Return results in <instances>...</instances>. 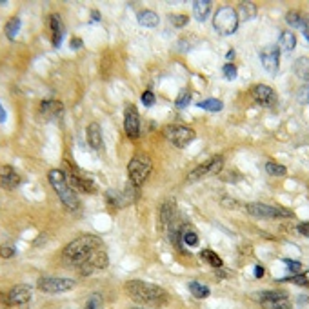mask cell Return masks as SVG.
<instances>
[{
    "label": "cell",
    "instance_id": "44dd1931",
    "mask_svg": "<svg viewBox=\"0 0 309 309\" xmlns=\"http://www.w3.org/2000/svg\"><path fill=\"white\" fill-rule=\"evenodd\" d=\"M211 4H213L211 0H196V2H193V13H195V19L198 22H204L210 17L211 10H213Z\"/></svg>",
    "mask_w": 309,
    "mask_h": 309
},
{
    "label": "cell",
    "instance_id": "6da1fadb",
    "mask_svg": "<svg viewBox=\"0 0 309 309\" xmlns=\"http://www.w3.org/2000/svg\"><path fill=\"white\" fill-rule=\"evenodd\" d=\"M100 249H102V240L98 237H95V235H82V237L75 238L73 242H69L64 247L62 258L69 266L78 267V271L82 275H89V262Z\"/></svg>",
    "mask_w": 309,
    "mask_h": 309
},
{
    "label": "cell",
    "instance_id": "d6986e66",
    "mask_svg": "<svg viewBox=\"0 0 309 309\" xmlns=\"http://www.w3.org/2000/svg\"><path fill=\"white\" fill-rule=\"evenodd\" d=\"M175 215H176V204H175V198H167L160 208V226L164 229L169 228L175 220Z\"/></svg>",
    "mask_w": 309,
    "mask_h": 309
},
{
    "label": "cell",
    "instance_id": "836d02e7",
    "mask_svg": "<svg viewBox=\"0 0 309 309\" xmlns=\"http://www.w3.org/2000/svg\"><path fill=\"white\" fill-rule=\"evenodd\" d=\"M191 102V93L189 91H182L180 95H178V98H176L175 106L178 108V110H184V108H187Z\"/></svg>",
    "mask_w": 309,
    "mask_h": 309
},
{
    "label": "cell",
    "instance_id": "4fadbf2b",
    "mask_svg": "<svg viewBox=\"0 0 309 309\" xmlns=\"http://www.w3.org/2000/svg\"><path fill=\"white\" fill-rule=\"evenodd\" d=\"M124 129L128 137L137 138L140 135V115H138L137 108L133 104L126 106V111H124Z\"/></svg>",
    "mask_w": 309,
    "mask_h": 309
},
{
    "label": "cell",
    "instance_id": "7c38bea8",
    "mask_svg": "<svg viewBox=\"0 0 309 309\" xmlns=\"http://www.w3.org/2000/svg\"><path fill=\"white\" fill-rule=\"evenodd\" d=\"M66 178L67 182L73 185V189L75 191H82V193H87V195H93L96 191V184L91 178L87 176L80 175V173L76 171V169H71V171L66 173Z\"/></svg>",
    "mask_w": 309,
    "mask_h": 309
},
{
    "label": "cell",
    "instance_id": "52a82bcc",
    "mask_svg": "<svg viewBox=\"0 0 309 309\" xmlns=\"http://www.w3.org/2000/svg\"><path fill=\"white\" fill-rule=\"evenodd\" d=\"M246 211L255 219H285V217H293V213L280 205H269L262 204V202H251L246 205Z\"/></svg>",
    "mask_w": 309,
    "mask_h": 309
},
{
    "label": "cell",
    "instance_id": "d590c367",
    "mask_svg": "<svg viewBox=\"0 0 309 309\" xmlns=\"http://www.w3.org/2000/svg\"><path fill=\"white\" fill-rule=\"evenodd\" d=\"M187 22H189L187 15H173L171 17V24L175 28H184V26H187Z\"/></svg>",
    "mask_w": 309,
    "mask_h": 309
},
{
    "label": "cell",
    "instance_id": "7dc6e473",
    "mask_svg": "<svg viewBox=\"0 0 309 309\" xmlns=\"http://www.w3.org/2000/svg\"><path fill=\"white\" fill-rule=\"evenodd\" d=\"M304 280H305V285L309 287V271H305L304 273Z\"/></svg>",
    "mask_w": 309,
    "mask_h": 309
},
{
    "label": "cell",
    "instance_id": "7a4b0ae2",
    "mask_svg": "<svg viewBox=\"0 0 309 309\" xmlns=\"http://www.w3.org/2000/svg\"><path fill=\"white\" fill-rule=\"evenodd\" d=\"M126 293L129 298L135 300L137 304L144 305H155L160 307L167 302V293L162 289L160 285L149 284L146 280H129L126 284Z\"/></svg>",
    "mask_w": 309,
    "mask_h": 309
},
{
    "label": "cell",
    "instance_id": "d6a6232c",
    "mask_svg": "<svg viewBox=\"0 0 309 309\" xmlns=\"http://www.w3.org/2000/svg\"><path fill=\"white\" fill-rule=\"evenodd\" d=\"M86 309H104V300L98 293H93L86 302Z\"/></svg>",
    "mask_w": 309,
    "mask_h": 309
},
{
    "label": "cell",
    "instance_id": "f1b7e54d",
    "mask_svg": "<svg viewBox=\"0 0 309 309\" xmlns=\"http://www.w3.org/2000/svg\"><path fill=\"white\" fill-rule=\"evenodd\" d=\"M240 15H242V20H249L257 15V6L253 2H240Z\"/></svg>",
    "mask_w": 309,
    "mask_h": 309
},
{
    "label": "cell",
    "instance_id": "ab89813d",
    "mask_svg": "<svg viewBox=\"0 0 309 309\" xmlns=\"http://www.w3.org/2000/svg\"><path fill=\"white\" fill-rule=\"evenodd\" d=\"M220 204H222L226 210H237V208H240L237 200H233V198H222L220 200Z\"/></svg>",
    "mask_w": 309,
    "mask_h": 309
},
{
    "label": "cell",
    "instance_id": "7bdbcfd3",
    "mask_svg": "<svg viewBox=\"0 0 309 309\" xmlns=\"http://www.w3.org/2000/svg\"><path fill=\"white\" fill-rule=\"evenodd\" d=\"M82 46H84V42H82L80 38H71V49H80Z\"/></svg>",
    "mask_w": 309,
    "mask_h": 309
},
{
    "label": "cell",
    "instance_id": "ac0fdd59",
    "mask_svg": "<svg viewBox=\"0 0 309 309\" xmlns=\"http://www.w3.org/2000/svg\"><path fill=\"white\" fill-rule=\"evenodd\" d=\"M86 138L91 149H102L104 146V137H102V128L96 122H91L86 129Z\"/></svg>",
    "mask_w": 309,
    "mask_h": 309
},
{
    "label": "cell",
    "instance_id": "83f0119b",
    "mask_svg": "<svg viewBox=\"0 0 309 309\" xmlns=\"http://www.w3.org/2000/svg\"><path fill=\"white\" fill-rule=\"evenodd\" d=\"M200 257H202V260H204V262H208L210 266L222 267V258H220L215 251H211V249H204V251L200 253Z\"/></svg>",
    "mask_w": 309,
    "mask_h": 309
},
{
    "label": "cell",
    "instance_id": "ffe728a7",
    "mask_svg": "<svg viewBox=\"0 0 309 309\" xmlns=\"http://www.w3.org/2000/svg\"><path fill=\"white\" fill-rule=\"evenodd\" d=\"M51 40L55 48H60L62 40H64V26H62L60 15H51Z\"/></svg>",
    "mask_w": 309,
    "mask_h": 309
},
{
    "label": "cell",
    "instance_id": "484cf974",
    "mask_svg": "<svg viewBox=\"0 0 309 309\" xmlns=\"http://www.w3.org/2000/svg\"><path fill=\"white\" fill-rule=\"evenodd\" d=\"M198 108H202V110H205V111L219 113V111H222L224 104H222V100H219V98H208V100L198 102Z\"/></svg>",
    "mask_w": 309,
    "mask_h": 309
},
{
    "label": "cell",
    "instance_id": "3957f363",
    "mask_svg": "<svg viewBox=\"0 0 309 309\" xmlns=\"http://www.w3.org/2000/svg\"><path fill=\"white\" fill-rule=\"evenodd\" d=\"M48 180L51 184V187L55 189L57 196L60 198V202L66 205L69 211H76L80 208V200H78V195L76 191L73 189V185L67 182L66 173L60 171V169H51L48 173Z\"/></svg>",
    "mask_w": 309,
    "mask_h": 309
},
{
    "label": "cell",
    "instance_id": "e0dca14e",
    "mask_svg": "<svg viewBox=\"0 0 309 309\" xmlns=\"http://www.w3.org/2000/svg\"><path fill=\"white\" fill-rule=\"evenodd\" d=\"M20 175L15 171V167L11 166H2L0 167V182L4 185L6 189H15L20 185Z\"/></svg>",
    "mask_w": 309,
    "mask_h": 309
},
{
    "label": "cell",
    "instance_id": "bcb514c9",
    "mask_svg": "<svg viewBox=\"0 0 309 309\" xmlns=\"http://www.w3.org/2000/svg\"><path fill=\"white\" fill-rule=\"evenodd\" d=\"M6 119H8V115H6V110L2 108V104H0V124L6 122Z\"/></svg>",
    "mask_w": 309,
    "mask_h": 309
},
{
    "label": "cell",
    "instance_id": "f35d334b",
    "mask_svg": "<svg viewBox=\"0 0 309 309\" xmlns=\"http://www.w3.org/2000/svg\"><path fill=\"white\" fill-rule=\"evenodd\" d=\"M0 257L2 258L15 257V247L13 246H0Z\"/></svg>",
    "mask_w": 309,
    "mask_h": 309
},
{
    "label": "cell",
    "instance_id": "8d00e7d4",
    "mask_svg": "<svg viewBox=\"0 0 309 309\" xmlns=\"http://www.w3.org/2000/svg\"><path fill=\"white\" fill-rule=\"evenodd\" d=\"M284 264L289 267V271L293 273V275H300V271H302V264H300V262L289 260V258H284Z\"/></svg>",
    "mask_w": 309,
    "mask_h": 309
},
{
    "label": "cell",
    "instance_id": "681fc988",
    "mask_svg": "<svg viewBox=\"0 0 309 309\" xmlns=\"http://www.w3.org/2000/svg\"><path fill=\"white\" fill-rule=\"evenodd\" d=\"M133 309H146V307H133Z\"/></svg>",
    "mask_w": 309,
    "mask_h": 309
},
{
    "label": "cell",
    "instance_id": "74e56055",
    "mask_svg": "<svg viewBox=\"0 0 309 309\" xmlns=\"http://www.w3.org/2000/svg\"><path fill=\"white\" fill-rule=\"evenodd\" d=\"M142 104L146 106V108H151V106H155V93L153 91H144L142 93Z\"/></svg>",
    "mask_w": 309,
    "mask_h": 309
},
{
    "label": "cell",
    "instance_id": "cb8c5ba5",
    "mask_svg": "<svg viewBox=\"0 0 309 309\" xmlns=\"http://www.w3.org/2000/svg\"><path fill=\"white\" fill-rule=\"evenodd\" d=\"M296 48V37L291 31H284L278 38V49L285 53H291Z\"/></svg>",
    "mask_w": 309,
    "mask_h": 309
},
{
    "label": "cell",
    "instance_id": "30bf717a",
    "mask_svg": "<svg viewBox=\"0 0 309 309\" xmlns=\"http://www.w3.org/2000/svg\"><path fill=\"white\" fill-rule=\"evenodd\" d=\"M222 167H224V157H222V155H215V157H211L210 160L202 162L198 167H195V169L189 173L187 180H189V182H196V180H202V178H205V176L219 175V173L222 171Z\"/></svg>",
    "mask_w": 309,
    "mask_h": 309
},
{
    "label": "cell",
    "instance_id": "ba28073f",
    "mask_svg": "<svg viewBox=\"0 0 309 309\" xmlns=\"http://www.w3.org/2000/svg\"><path fill=\"white\" fill-rule=\"evenodd\" d=\"M37 287L42 293L48 295H57V293H66L75 287V280L71 278H64V276H42L38 278Z\"/></svg>",
    "mask_w": 309,
    "mask_h": 309
},
{
    "label": "cell",
    "instance_id": "4316f807",
    "mask_svg": "<svg viewBox=\"0 0 309 309\" xmlns=\"http://www.w3.org/2000/svg\"><path fill=\"white\" fill-rule=\"evenodd\" d=\"M6 37L10 38V40H15L17 38V33L20 31V19L19 17H13V19H10V22L6 24Z\"/></svg>",
    "mask_w": 309,
    "mask_h": 309
},
{
    "label": "cell",
    "instance_id": "4dcf8cb0",
    "mask_svg": "<svg viewBox=\"0 0 309 309\" xmlns=\"http://www.w3.org/2000/svg\"><path fill=\"white\" fill-rule=\"evenodd\" d=\"M285 20L293 28H302V24H304V15L300 13V11H289V13L285 15Z\"/></svg>",
    "mask_w": 309,
    "mask_h": 309
},
{
    "label": "cell",
    "instance_id": "e575fe53",
    "mask_svg": "<svg viewBox=\"0 0 309 309\" xmlns=\"http://www.w3.org/2000/svg\"><path fill=\"white\" fill-rule=\"evenodd\" d=\"M224 75H226V78H228V80H235V78H237V75H238L237 66H235V64H231V62H228V64L224 66Z\"/></svg>",
    "mask_w": 309,
    "mask_h": 309
},
{
    "label": "cell",
    "instance_id": "f546056e",
    "mask_svg": "<svg viewBox=\"0 0 309 309\" xmlns=\"http://www.w3.org/2000/svg\"><path fill=\"white\" fill-rule=\"evenodd\" d=\"M180 238H182V242L187 244L189 247H195L196 244H198V235H196L191 228H185L184 231H182Z\"/></svg>",
    "mask_w": 309,
    "mask_h": 309
},
{
    "label": "cell",
    "instance_id": "60d3db41",
    "mask_svg": "<svg viewBox=\"0 0 309 309\" xmlns=\"http://www.w3.org/2000/svg\"><path fill=\"white\" fill-rule=\"evenodd\" d=\"M298 233L302 235V237L309 238V222H304L298 226Z\"/></svg>",
    "mask_w": 309,
    "mask_h": 309
},
{
    "label": "cell",
    "instance_id": "9a60e30c",
    "mask_svg": "<svg viewBox=\"0 0 309 309\" xmlns=\"http://www.w3.org/2000/svg\"><path fill=\"white\" fill-rule=\"evenodd\" d=\"M251 95H253V98L257 100L260 106H264V108H271V106H275V102H276L275 89L266 86V84H257V86H253Z\"/></svg>",
    "mask_w": 309,
    "mask_h": 309
},
{
    "label": "cell",
    "instance_id": "1f68e13d",
    "mask_svg": "<svg viewBox=\"0 0 309 309\" xmlns=\"http://www.w3.org/2000/svg\"><path fill=\"white\" fill-rule=\"evenodd\" d=\"M266 171L269 173L271 176H284L285 173H287V169H285L282 164H276V162H267L266 164Z\"/></svg>",
    "mask_w": 309,
    "mask_h": 309
},
{
    "label": "cell",
    "instance_id": "5b68a950",
    "mask_svg": "<svg viewBox=\"0 0 309 309\" xmlns=\"http://www.w3.org/2000/svg\"><path fill=\"white\" fill-rule=\"evenodd\" d=\"M238 13L235 8L231 6H222L217 10L213 17V28L219 31L220 35L224 37H229V35H233L235 31L238 29Z\"/></svg>",
    "mask_w": 309,
    "mask_h": 309
},
{
    "label": "cell",
    "instance_id": "8fae6325",
    "mask_svg": "<svg viewBox=\"0 0 309 309\" xmlns=\"http://www.w3.org/2000/svg\"><path fill=\"white\" fill-rule=\"evenodd\" d=\"M258 302L264 309H291V304L287 296L280 291H266L260 293Z\"/></svg>",
    "mask_w": 309,
    "mask_h": 309
},
{
    "label": "cell",
    "instance_id": "ee69618b",
    "mask_svg": "<svg viewBox=\"0 0 309 309\" xmlns=\"http://www.w3.org/2000/svg\"><path fill=\"white\" fill-rule=\"evenodd\" d=\"M300 100H302V102H309V82H307V86L302 89V96H300Z\"/></svg>",
    "mask_w": 309,
    "mask_h": 309
},
{
    "label": "cell",
    "instance_id": "5bb4252c",
    "mask_svg": "<svg viewBox=\"0 0 309 309\" xmlns=\"http://www.w3.org/2000/svg\"><path fill=\"white\" fill-rule=\"evenodd\" d=\"M260 62L262 67L267 73H276L278 64H280V49L278 46H267L260 51Z\"/></svg>",
    "mask_w": 309,
    "mask_h": 309
},
{
    "label": "cell",
    "instance_id": "f6af8a7d",
    "mask_svg": "<svg viewBox=\"0 0 309 309\" xmlns=\"http://www.w3.org/2000/svg\"><path fill=\"white\" fill-rule=\"evenodd\" d=\"M262 275H264V269H262L260 264H257V267H255V276H257V278H260Z\"/></svg>",
    "mask_w": 309,
    "mask_h": 309
},
{
    "label": "cell",
    "instance_id": "277c9868",
    "mask_svg": "<svg viewBox=\"0 0 309 309\" xmlns=\"http://www.w3.org/2000/svg\"><path fill=\"white\" fill-rule=\"evenodd\" d=\"M151 169H153L151 158L146 153H137L128 164L129 182L133 185H137V187H140L146 182V178L151 175Z\"/></svg>",
    "mask_w": 309,
    "mask_h": 309
},
{
    "label": "cell",
    "instance_id": "7402d4cb",
    "mask_svg": "<svg viewBox=\"0 0 309 309\" xmlns=\"http://www.w3.org/2000/svg\"><path fill=\"white\" fill-rule=\"evenodd\" d=\"M293 71H295V75L298 76L300 80L309 82V58L307 57L296 58L295 64H293Z\"/></svg>",
    "mask_w": 309,
    "mask_h": 309
},
{
    "label": "cell",
    "instance_id": "8992f818",
    "mask_svg": "<svg viewBox=\"0 0 309 309\" xmlns=\"http://www.w3.org/2000/svg\"><path fill=\"white\" fill-rule=\"evenodd\" d=\"M33 291L28 284H19L11 287L10 293H2L0 295V309H10V307H22L28 305L31 300Z\"/></svg>",
    "mask_w": 309,
    "mask_h": 309
},
{
    "label": "cell",
    "instance_id": "9c48e42d",
    "mask_svg": "<svg viewBox=\"0 0 309 309\" xmlns=\"http://www.w3.org/2000/svg\"><path fill=\"white\" fill-rule=\"evenodd\" d=\"M164 135L173 146L176 148H185L187 144H191L195 140V131L187 126H178V124H171V126H166L164 129Z\"/></svg>",
    "mask_w": 309,
    "mask_h": 309
},
{
    "label": "cell",
    "instance_id": "b9f144b4",
    "mask_svg": "<svg viewBox=\"0 0 309 309\" xmlns=\"http://www.w3.org/2000/svg\"><path fill=\"white\" fill-rule=\"evenodd\" d=\"M302 31H304L305 40L309 42V17H304V24H302Z\"/></svg>",
    "mask_w": 309,
    "mask_h": 309
},
{
    "label": "cell",
    "instance_id": "2e32d148",
    "mask_svg": "<svg viewBox=\"0 0 309 309\" xmlns=\"http://www.w3.org/2000/svg\"><path fill=\"white\" fill-rule=\"evenodd\" d=\"M62 111H64V106L60 102H57V100H44L42 104H40L38 113H40V117L44 120H57L62 115Z\"/></svg>",
    "mask_w": 309,
    "mask_h": 309
},
{
    "label": "cell",
    "instance_id": "c3c4849f",
    "mask_svg": "<svg viewBox=\"0 0 309 309\" xmlns=\"http://www.w3.org/2000/svg\"><path fill=\"white\" fill-rule=\"evenodd\" d=\"M93 20H96V22H98V20H100V15H98V13H95V11H93Z\"/></svg>",
    "mask_w": 309,
    "mask_h": 309
},
{
    "label": "cell",
    "instance_id": "d4e9b609",
    "mask_svg": "<svg viewBox=\"0 0 309 309\" xmlns=\"http://www.w3.org/2000/svg\"><path fill=\"white\" fill-rule=\"evenodd\" d=\"M189 293L195 296V298H208V296H210V287L204 284H200V282H191Z\"/></svg>",
    "mask_w": 309,
    "mask_h": 309
},
{
    "label": "cell",
    "instance_id": "603a6c76",
    "mask_svg": "<svg viewBox=\"0 0 309 309\" xmlns=\"http://www.w3.org/2000/svg\"><path fill=\"white\" fill-rule=\"evenodd\" d=\"M158 15L151 10H144L138 13V24L144 26V28H157L158 26Z\"/></svg>",
    "mask_w": 309,
    "mask_h": 309
}]
</instances>
